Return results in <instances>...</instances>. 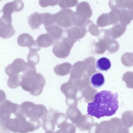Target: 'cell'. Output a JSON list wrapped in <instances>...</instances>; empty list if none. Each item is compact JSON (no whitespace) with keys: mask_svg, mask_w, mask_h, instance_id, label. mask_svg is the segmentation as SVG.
I'll list each match as a JSON object with an SVG mask.
<instances>
[{"mask_svg":"<svg viewBox=\"0 0 133 133\" xmlns=\"http://www.w3.org/2000/svg\"><path fill=\"white\" fill-rule=\"evenodd\" d=\"M118 97L117 92L105 90L97 92L92 102L88 103V115L98 119L112 116L119 108Z\"/></svg>","mask_w":133,"mask_h":133,"instance_id":"obj_1","label":"cell"},{"mask_svg":"<svg viewBox=\"0 0 133 133\" xmlns=\"http://www.w3.org/2000/svg\"><path fill=\"white\" fill-rule=\"evenodd\" d=\"M12 113L16 117L21 116L22 115L21 109L18 104L13 103L7 99L0 105V119L5 122L10 119Z\"/></svg>","mask_w":133,"mask_h":133,"instance_id":"obj_2","label":"cell"},{"mask_svg":"<svg viewBox=\"0 0 133 133\" xmlns=\"http://www.w3.org/2000/svg\"><path fill=\"white\" fill-rule=\"evenodd\" d=\"M25 118L24 117H16L14 119H10L4 122V125L8 130L14 133H25Z\"/></svg>","mask_w":133,"mask_h":133,"instance_id":"obj_3","label":"cell"},{"mask_svg":"<svg viewBox=\"0 0 133 133\" xmlns=\"http://www.w3.org/2000/svg\"><path fill=\"white\" fill-rule=\"evenodd\" d=\"M24 61L21 58L15 59L14 61L5 68V72L8 76L11 77L17 75L21 72L25 66Z\"/></svg>","mask_w":133,"mask_h":133,"instance_id":"obj_4","label":"cell"},{"mask_svg":"<svg viewBox=\"0 0 133 133\" xmlns=\"http://www.w3.org/2000/svg\"><path fill=\"white\" fill-rule=\"evenodd\" d=\"M15 30L12 24L4 21L0 18V37L3 39L11 38L15 34Z\"/></svg>","mask_w":133,"mask_h":133,"instance_id":"obj_5","label":"cell"},{"mask_svg":"<svg viewBox=\"0 0 133 133\" xmlns=\"http://www.w3.org/2000/svg\"><path fill=\"white\" fill-rule=\"evenodd\" d=\"M122 123L125 127L130 128L133 126V111L128 110L122 114L121 117Z\"/></svg>","mask_w":133,"mask_h":133,"instance_id":"obj_6","label":"cell"},{"mask_svg":"<svg viewBox=\"0 0 133 133\" xmlns=\"http://www.w3.org/2000/svg\"><path fill=\"white\" fill-rule=\"evenodd\" d=\"M105 82L104 76L101 73H96L93 75L91 78V84L94 88H96L102 87Z\"/></svg>","mask_w":133,"mask_h":133,"instance_id":"obj_7","label":"cell"},{"mask_svg":"<svg viewBox=\"0 0 133 133\" xmlns=\"http://www.w3.org/2000/svg\"><path fill=\"white\" fill-rule=\"evenodd\" d=\"M96 65V68L100 70L107 71L110 69L111 64L109 59L103 57L97 60Z\"/></svg>","mask_w":133,"mask_h":133,"instance_id":"obj_8","label":"cell"},{"mask_svg":"<svg viewBox=\"0 0 133 133\" xmlns=\"http://www.w3.org/2000/svg\"><path fill=\"white\" fill-rule=\"evenodd\" d=\"M21 75H17L10 77L8 79V86L13 89L16 88L21 85Z\"/></svg>","mask_w":133,"mask_h":133,"instance_id":"obj_9","label":"cell"},{"mask_svg":"<svg viewBox=\"0 0 133 133\" xmlns=\"http://www.w3.org/2000/svg\"><path fill=\"white\" fill-rule=\"evenodd\" d=\"M14 11L16 12V8L14 1L7 3L3 8V16L11 17V15Z\"/></svg>","mask_w":133,"mask_h":133,"instance_id":"obj_10","label":"cell"},{"mask_svg":"<svg viewBox=\"0 0 133 133\" xmlns=\"http://www.w3.org/2000/svg\"><path fill=\"white\" fill-rule=\"evenodd\" d=\"M16 8V12H19L23 9L24 7V4L21 1H14Z\"/></svg>","mask_w":133,"mask_h":133,"instance_id":"obj_11","label":"cell"},{"mask_svg":"<svg viewBox=\"0 0 133 133\" xmlns=\"http://www.w3.org/2000/svg\"><path fill=\"white\" fill-rule=\"evenodd\" d=\"M10 132L6 129L4 122L0 120V133H10Z\"/></svg>","mask_w":133,"mask_h":133,"instance_id":"obj_12","label":"cell"},{"mask_svg":"<svg viewBox=\"0 0 133 133\" xmlns=\"http://www.w3.org/2000/svg\"><path fill=\"white\" fill-rule=\"evenodd\" d=\"M6 95L3 90L0 89V104L3 103L6 99Z\"/></svg>","mask_w":133,"mask_h":133,"instance_id":"obj_13","label":"cell"},{"mask_svg":"<svg viewBox=\"0 0 133 133\" xmlns=\"http://www.w3.org/2000/svg\"><path fill=\"white\" fill-rule=\"evenodd\" d=\"M116 133H129V130L127 128L123 127L117 131Z\"/></svg>","mask_w":133,"mask_h":133,"instance_id":"obj_14","label":"cell"}]
</instances>
